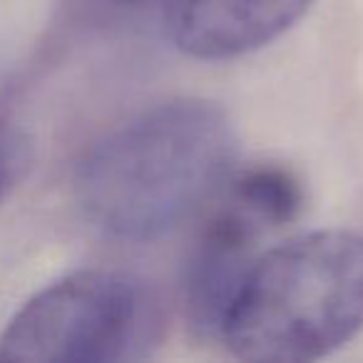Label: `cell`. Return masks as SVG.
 <instances>
[{"label":"cell","mask_w":363,"mask_h":363,"mask_svg":"<svg viewBox=\"0 0 363 363\" xmlns=\"http://www.w3.org/2000/svg\"><path fill=\"white\" fill-rule=\"evenodd\" d=\"M363 328V234L318 229L254 259L219 341L242 361L303 363Z\"/></svg>","instance_id":"7a4b0ae2"},{"label":"cell","mask_w":363,"mask_h":363,"mask_svg":"<svg viewBox=\"0 0 363 363\" xmlns=\"http://www.w3.org/2000/svg\"><path fill=\"white\" fill-rule=\"evenodd\" d=\"M120 3H135V0H120Z\"/></svg>","instance_id":"ba28073f"},{"label":"cell","mask_w":363,"mask_h":363,"mask_svg":"<svg viewBox=\"0 0 363 363\" xmlns=\"http://www.w3.org/2000/svg\"><path fill=\"white\" fill-rule=\"evenodd\" d=\"M239 140L227 110L174 97L97 140L77 164L85 217L107 237L152 242L192 219L234 169Z\"/></svg>","instance_id":"6da1fadb"},{"label":"cell","mask_w":363,"mask_h":363,"mask_svg":"<svg viewBox=\"0 0 363 363\" xmlns=\"http://www.w3.org/2000/svg\"><path fill=\"white\" fill-rule=\"evenodd\" d=\"M313 0H169L167 30L184 55L229 60L269 45Z\"/></svg>","instance_id":"5b68a950"},{"label":"cell","mask_w":363,"mask_h":363,"mask_svg":"<svg viewBox=\"0 0 363 363\" xmlns=\"http://www.w3.org/2000/svg\"><path fill=\"white\" fill-rule=\"evenodd\" d=\"M222 189L224 199L237 204L267 232L289 227L306 207V192L298 174L279 162H257L244 169H232Z\"/></svg>","instance_id":"8992f818"},{"label":"cell","mask_w":363,"mask_h":363,"mask_svg":"<svg viewBox=\"0 0 363 363\" xmlns=\"http://www.w3.org/2000/svg\"><path fill=\"white\" fill-rule=\"evenodd\" d=\"M162 333V303L147 281L115 269H82L28 298L0 333V361H142Z\"/></svg>","instance_id":"3957f363"},{"label":"cell","mask_w":363,"mask_h":363,"mask_svg":"<svg viewBox=\"0 0 363 363\" xmlns=\"http://www.w3.org/2000/svg\"><path fill=\"white\" fill-rule=\"evenodd\" d=\"M30 162V147L21 132L0 125V199L16 187Z\"/></svg>","instance_id":"52a82bcc"},{"label":"cell","mask_w":363,"mask_h":363,"mask_svg":"<svg viewBox=\"0 0 363 363\" xmlns=\"http://www.w3.org/2000/svg\"><path fill=\"white\" fill-rule=\"evenodd\" d=\"M267 229L229 199L214 207L199 232L182 277V301L189 328L202 338H219L224 316L259 257Z\"/></svg>","instance_id":"277c9868"}]
</instances>
